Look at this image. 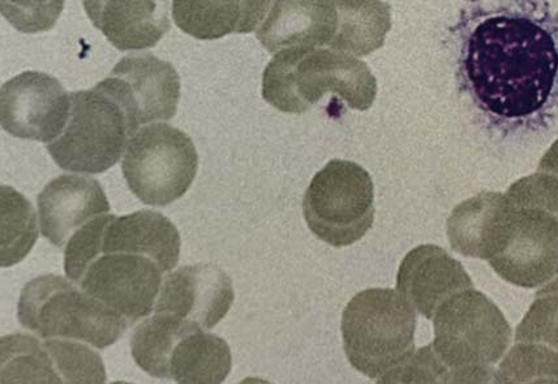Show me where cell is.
Segmentation results:
<instances>
[{
  "instance_id": "cell-1",
  "label": "cell",
  "mask_w": 558,
  "mask_h": 384,
  "mask_svg": "<svg viewBox=\"0 0 558 384\" xmlns=\"http://www.w3.org/2000/svg\"><path fill=\"white\" fill-rule=\"evenodd\" d=\"M464 29L461 72L497 122L544 123L558 109V10L550 0H507Z\"/></svg>"
},
{
  "instance_id": "cell-13",
  "label": "cell",
  "mask_w": 558,
  "mask_h": 384,
  "mask_svg": "<svg viewBox=\"0 0 558 384\" xmlns=\"http://www.w3.org/2000/svg\"><path fill=\"white\" fill-rule=\"evenodd\" d=\"M234 299L232 282L223 270L197 263L165 277L155 311L174 314L207 331L223 320Z\"/></svg>"
},
{
  "instance_id": "cell-28",
  "label": "cell",
  "mask_w": 558,
  "mask_h": 384,
  "mask_svg": "<svg viewBox=\"0 0 558 384\" xmlns=\"http://www.w3.org/2000/svg\"><path fill=\"white\" fill-rule=\"evenodd\" d=\"M65 0H0L3 17L26 35L49 32L58 23Z\"/></svg>"
},
{
  "instance_id": "cell-4",
  "label": "cell",
  "mask_w": 558,
  "mask_h": 384,
  "mask_svg": "<svg viewBox=\"0 0 558 384\" xmlns=\"http://www.w3.org/2000/svg\"><path fill=\"white\" fill-rule=\"evenodd\" d=\"M434 329L430 346L449 383L492 382L511 343L507 318L494 301L474 288L462 290L438 308Z\"/></svg>"
},
{
  "instance_id": "cell-17",
  "label": "cell",
  "mask_w": 558,
  "mask_h": 384,
  "mask_svg": "<svg viewBox=\"0 0 558 384\" xmlns=\"http://www.w3.org/2000/svg\"><path fill=\"white\" fill-rule=\"evenodd\" d=\"M336 32L335 0H275L256 37L276 55L291 48H329Z\"/></svg>"
},
{
  "instance_id": "cell-14",
  "label": "cell",
  "mask_w": 558,
  "mask_h": 384,
  "mask_svg": "<svg viewBox=\"0 0 558 384\" xmlns=\"http://www.w3.org/2000/svg\"><path fill=\"white\" fill-rule=\"evenodd\" d=\"M474 288L462 264L436 245H421L404 257L397 275V290L427 320L457 294Z\"/></svg>"
},
{
  "instance_id": "cell-2",
  "label": "cell",
  "mask_w": 558,
  "mask_h": 384,
  "mask_svg": "<svg viewBox=\"0 0 558 384\" xmlns=\"http://www.w3.org/2000/svg\"><path fill=\"white\" fill-rule=\"evenodd\" d=\"M484 260L505 282L536 288L558 274V178L537 171L504 194Z\"/></svg>"
},
{
  "instance_id": "cell-15",
  "label": "cell",
  "mask_w": 558,
  "mask_h": 384,
  "mask_svg": "<svg viewBox=\"0 0 558 384\" xmlns=\"http://www.w3.org/2000/svg\"><path fill=\"white\" fill-rule=\"evenodd\" d=\"M83 5L119 51L155 48L171 28L170 0H83Z\"/></svg>"
},
{
  "instance_id": "cell-19",
  "label": "cell",
  "mask_w": 558,
  "mask_h": 384,
  "mask_svg": "<svg viewBox=\"0 0 558 384\" xmlns=\"http://www.w3.org/2000/svg\"><path fill=\"white\" fill-rule=\"evenodd\" d=\"M271 0H174L172 16L185 35L215 41L247 35L267 17Z\"/></svg>"
},
{
  "instance_id": "cell-11",
  "label": "cell",
  "mask_w": 558,
  "mask_h": 384,
  "mask_svg": "<svg viewBox=\"0 0 558 384\" xmlns=\"http://www.w3.org/2000/svg\"><path fill=\"white\" fill-rule=\"evenodd\" d=\"M71 112V95L59 79L28 71L0 90V123L13 137L50 144L63 134Z\"/></svg>"
},
{
  "instance_id": "cell-8",
  "label": "cell",
  "mask_w": 558,
  "mask_h": 384,
  "mask_svg": "<svg viewBox=\"0 0 558 384\" xmlns=\"http://www.w3.org/2000/svg\"><path fill=\"white\" fill-rule=\"evenodd\" d=\"M303 213L312 234L331 247H349L361 240L375 220L371 175L354 162L330 161L312 178Z\"/></svg>"
},
{
  "instance_id": "cell-3",
  "label": "cell",
  "mask_w": 558,
  "mask_h": 384,
  "mask_svg": "<svg viewBox=\"0 0 558 384\" xmlns=\"http://www.w3.org/2000/svg\"><path fill=\"white\" fill-rule=\"evenodd\" d=\"M328 92L365 111L377 96L376 77L356 57L323 48L284 49L264 71L263 97L286 114H304Z\"/></svg>"
},
{
  "instance_id": "cell-10",
  "label": "cell",
  "mask_w": 558,
  "mask_h": 384,
  "mask_svg": "<svg viewBox=\"0 0 558 384\" xmlns=\"http://www.w3.org/2000/svg\"><path fill=\"white\" fill-rule=\"evenodd\" d=\"M96 88L121 106L131 137L142 125L174 117L181 99V77L174 65L150 52L122 58Z\"/></svg>"
},
{
  "instance_id": "cell-24",
  "label": "cell",
  "mask_w": 558,
  "mask_h": 384,
  "mask_svg": "<svg viewBox=\"0 0 558 384\" xmlns=\"http://www.w3.org/2000/svg\"><path fill=\"white\" fill-rule=\"evenodd\" d=\"M2 383H62L54 359L39 337L13 334L2 337Z\"/></svg>"
},
{
  "instance_id": "cell-26",
  "label": "cell",
  "mask_w": 558,
  "mask_h": 384,
  "mask_svg": "<svg viewBox=\"0 0 558 384\" xmlns=\"http://www.w3.org/2000/svg\"><path fill=\"white\" fill-rule=\"evenodd\" d=\"M48 346L62 383H105L106 370L101 356L89 344L52 337L44 340Z\"/></svg>"
},
{
  "instance_id": "cell-21",
  "label": "cell",
  "mask_w": 558,
  "mask_h": 384,
  "mask_svg": "<svg viewBox=\"0 0 558 384\" xmlns=\"http://www.w3.org/2000/svg\"><path fill=\"white\" fill-rule=\"evenodd\" d=\"M231 366L229 344L222 337L195 330L185 334L172 350L170 380L187 384L222 383Z\"/></svg>"
},
{
  "instance_id": "cell-16",
  "label": "cell",
  "mask_w": 558,
  "mask_h": 384,
  "mask_svg": "<svg viewBox=\"0 0 558 384\" xmlns=\"http://www.w3.org/2000/svg\"><path fill=\"white\" fill-rule=\"evenodd\" d=\"M38 209L44 237L64 248L84 224L108 214L110 203L96 178L62 175L46 185L38 196Z\"/></svg>"
},
{
  "instance_id": "cell-29",
  "label": "cell",
  "mask_w": 558,
  "mask_h": 384,
  "mask_svg": "<svg viewBox=\"0 0 558 384\" xmlns=\"http://www.w3.org/2000/svg\"><path fill=\"white\" fill-rule=\"evenodd\" d=\"M539 171L558 178V141L549 149L548 153L543 157Z\"/></svg>"
},
{
  "instance_id": "cell-23",
  "label": "cell",
  "mask_w": 558,
  "mask_h": 384,
  "mask_svg": "<svg viewBox=\"0 0 558 384\" xmlns=\"http://www.w3.org/2000/svg\"><path fill=\"white\" fill-rule=\"evenodd\" d=\"M0 194V264L2 268H11L24 261L38 240L37 213L33 205L9 185H2Z\"/></svg>"
},
{
  "instance_id": "cell-25",
  "label": "cell",
  "mask_w": 558,
  "mask_h": 384,
  "mask_svg": "<svg viewBox=\"0 0 558 384\" xmlns=\"http://www.w3.org/2000/svg\"><path fill=\"white\" fill-rule=\"evenodd\" d=\"M495 383H558V356L534 344L515 343L495 373Z\"/></svg>"
},
{
  "instance_id": "cell-27",
  "label": "cell",
  "mask_w": 558,
  "mask_h": 384,
  "mask_svg": "<svg viewBox=\"0 0 558 384\" xmlns=\"http://www.w3.org/2000/svg\"><path fill=\"white\" fill-rule=\"evenodd\" d=\"M515 343L534 344L558 356V277L535 295L517 327Z\"/></svg>"
},
{
  "instance_id": "cell-5",
  "label": "cell",
  "mask_w": 558,
  "mask_h": 384,
  "mask_svg": "<svg viewBox=\"0 0 558 384\" xmlns=\"http://www.w3.org/2000/svg\"><path fill=\"white\" fill-rule=\"evenodd\" d=\"M416 313L393 289L357 294L343 311L344 352L357 372L381 380L415 352Z\"/></svg>"
},
{
  "instance_id": "cell-20",
  "label": "cell",
  "mask_w": 558,
  "mask_h": 384,
  "mask_svg": "<svg viewBox=\"0 0 558 384\" xmlns=\"http://www.w3.org/2000/svg\"><path fill=\"white\" fill-rule=\"evenodd\" d=\"M337 32L329 49L367 57L380 48L391 28V11L383 0H335Z\"/></svg>"
},
{
  "instance_id": "cell-7",
  "label": "cell",
  "mask_w": 558,
  "mask_h": 384,
  "mask_svg": "<svg viewBox=\"0 0 558 384\" xmlns=\"http://www.w3.org/2000/svg\"><path fill=\"white\" fill-rule=\"evenodd\" d=\"M197 165V150L187 134L169 124L150 123L130 138L122 171L140 201L162 208L187 194Z\"/></svg>"
},
{
  "instance_id": "cell-22",
  "label": "cell",
  "mask_w": 558,
  "mask_h": 384,
  "mask_svg": "<svg viewBox=\"0 0 558 384\" xmlns=\"http://www.w3.org/2000/svg\"><path fill=\"white\" fill-rule=\"evenodd\" d=\"M202 330L174 314L155 311L140 322L131 337V354L140 369L156 379L170 380V359L177 343Z\"/></svg>"
},
{
  "instance_id": "cell-12",
  "label": "cell",
  "mask_w": 558,
  "mask_h": 384,
  "mask_svg": "<svg viewBox=\"0 0 558 384\" xmlns=\"http://www.w3.org/2000/svg\"><path fill=\"white\" fill-rule=\"evenodd\" d=\"M162 274L149 257L106 253L89 264L77 286L132 326L155 311Z\"/></svg>"
},
{
  "instance_id": "cell-9",
  "label": "cell",
  "mask_w": 558,
  "mask_h": 384,
  "mask_svg": "<svg viewBox=\"0 0 558 384\" xmlns=\"http://www.w3.org/2000/svg\"><path fill=\"white\" fill-rule=\"evenodd\" d=\"M130 138L129 119L121 106L95 86L71 92L68 125L46 148L62 170L97 175L114 168Z\"/></svg>"
},
{
  "instance_id": "cell-18",
  "label": "cell",
  "mask_w": 558,
  "mask_h": 384,
  "mask_svg": "<svg viewBox=\"0 0 558 384\" xmlns=\"http://www.w3.org/2000/svg\"><path fill=\"white\" fill-rule=\"evenodd\" d=\"M106 253H132L151 258L163 273L174 269L181 256V235L174 223L157 211L104 215L101 248Z\"/></svg>"
},
{
  "instance_id": "cell-6",
  "label": "cell",
  "mask_w": 558,
  "mask_h": 384,
  "mask_svg": "<svg viewBox=\"0 0 558 384\" xmlns=\"http://www.w3.org/2000/svg\"><path fill=\"white\" fill-rule=\"evenodd\" d=\"M19 321L39 339L64 337L104 349L112 346L130 327L125 318L86 294L63 276L36 277L19 300Z\"/></svg>"
}]
</instances>
